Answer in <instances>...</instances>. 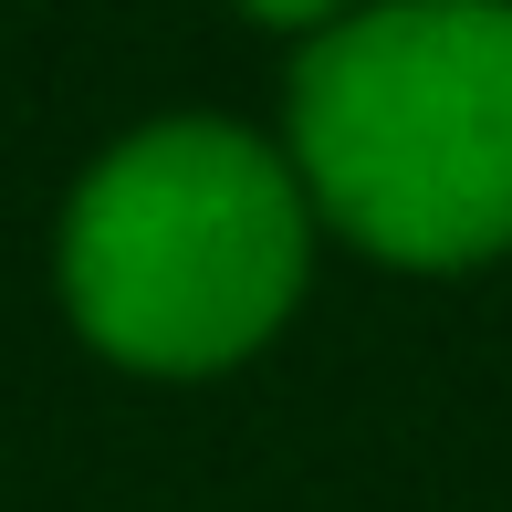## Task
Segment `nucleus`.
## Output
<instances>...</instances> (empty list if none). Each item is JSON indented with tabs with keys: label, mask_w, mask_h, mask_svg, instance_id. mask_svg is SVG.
I'll list each match as a JSON object with an SVG mask.
<instances>
[{
	"label": "nucleus",
	"mask_w": 512,
	"mask_h": 512,
	"mask_svg": "<svg viewBox=\"0 0 512 512\" xmlns=\"http://www.w3.org/2000/svg\"><path fill=\"white\" fill-rule=\"evenodd\" d=\"M314 230L324 220L272 136L230 115H157L63 199V314L136 377H220L304 304Z\"/></svg>",
	"instance_id": "nucleus-1"
},
{
	"label": "nucleus",
	"mask_w": 512,
	"mask_h": 512,
	"mask_svg": "<svg viewBox=\"0 0 512 512\" xmlns=\"http://www.w3.org/2000/svg\"><path fill=\"white\" fill-rule=\"evenodd\" d=\"M283 157L366 262L471 272L512 251V0H366L304 42Z\"/></svg>",
	"instance_id": "nucleus-2"
},
{
	"label": "nucleus",
	"mask_w": 512,
	"mask_h": 512,
	"mask_svg": "<svg viewBox=\"0 0 512 512\" xmlns=\"http://www.w3.org/2000/svg\"><path fill=\"white\" fill-rule=\"evenodd\" d=\"M241 11L272 21V32H304V42H314V32H335V21H356L366 0H241Z\"/></svg>",
	"instance_id": "nucleus-3"
}]
</instances>
